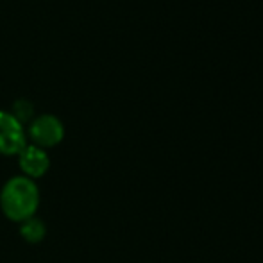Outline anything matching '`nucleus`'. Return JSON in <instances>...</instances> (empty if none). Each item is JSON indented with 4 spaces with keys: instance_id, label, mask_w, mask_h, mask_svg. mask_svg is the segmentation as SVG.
Masks as SVG:
<instances>
[{
    "instance_id": "6",
    "label": "nucleus",
    "mask_w": 263,
    "mask_h": 263,
    "mask_svg": "<svg viewBox=\"0 0 263 263\" xmlns=\"http://www.w3.org/2000/svg\"><path fill=\"white\" fill-rule=\"evenodd\" d=\"M11 113H13L22 124H25V122L31 120L32 115H34V106H32V102L27 101V99H18L13 104V111H11Z\"/></svg>"
},
{
    "instance_id": "4",
    "label": "nucleus",
    "mask_w": 263,
    "mask_h": 263,
    "mask_svg": "<svg viewBox=\"0 0 263 263\" xmlns=\"http://www.w3.org/2000/svg\"><path fill=\"white\" fill-rule=\"evenodd\" d=\"M18 159H20V168L29 179H38V177L45 176L47 170L50 166L49 154L45 149L34 145V143H27L24 149L18 153Z\"/></svg>"
},
{
    "instance_id": "2",
    "label": "nucleus",
    "mask_w": 263,
    "mask_h": 263,
    "mask_svg": "<svg viewBox=\"0 0 263 263\" xmlns=\"http://www.w3.org/2000/svg\"><path fill=\"white\" fill-rule=\"evenodd\" d=\"M29 136H31L32 143L42 149L54 147L65 136V125L55 115H40V117L32 118L29 124Z\"/></svg>"
},
{
    "instance_id": "3",
    "label": "nucleus",
    "mask_w": 263,
    "mask_h": 263,
    "mask_svg": "<svg viewBox=\"0 0 263 263\" xmlns=\"http://www.w3.org/2000/svg\"><path fill=\"white\" fill-rule=\"evenodd\" d=\"M27 145L24 124L11 111L0 109V154L13 156Z\"/></svg>"
},
{
    "instance_id": "1",
    "label": "nucleus",
    "mask_w": 263,
    "mask_h": 263,
    "mask_svg": "<svg viewBox=\"0 0 263 263\" xmlns=\"http://www.w3.org/2000/svg\"><path fill=\"white\" fill-rule=\"evenodd\" d=\"M40 204V192L32 179L25 176L11 177L0 192V208L13 222H24L34 217Z\"/></svg>"
},
{
    "instance_id": "5",
    "label": "nucleus",
    "mask_w": 263,
    "mask_h": 263,
    "mask_svg": "<svg viewBox=\"0 0 263 263\" xmlns=\"http://www.w3.org/2000/svg\"><path fill=\"white\" fill-rule=\"evenodd\" d=\"M20 224H22L20 226V235L24 236V240L29 243L42 242L43 236H45V233H47L45 224H43L38 217H31V218H27V220L20 222Z\"/></svg>"
}]
</instances>
